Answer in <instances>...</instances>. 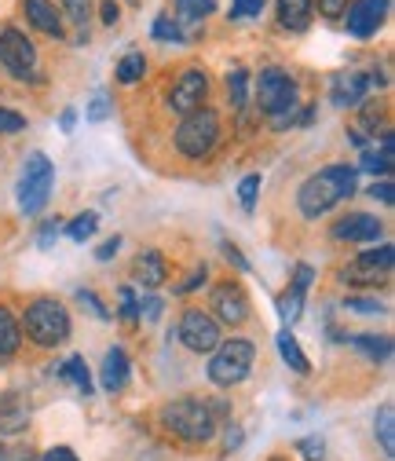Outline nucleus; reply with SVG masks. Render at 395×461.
Returning <instances> with one entry per match:
<instances>
[{"instance_id":"nucleus-50","label":"nucleus","mask_w":395,"mask_h":461,"mask_svg":"<svg viewBox=\"0 0 395 461\" xmlns=\"http://www.w3.org/2000/svg\"><path fill=\"white\" fill-rule=\"evenodd\" d=\"M40 461H77V454H74L70 447H55V450H48Z\"/></svg>"},{"instance_id":"nucleus-34","label":"nucleus","mask_w":395,"mask_h":461,"mask_svg":"<svg viewBox=\"0 0 395 461\" xmlns=\"http://www.w3.org/2000/svg\"><path fill=\"white\" fill-rule=\"evenodd\" d=\"M256 194H260V172H253V176H246L238 184V198H242V209L253 212L256 209Z\"/></svg>"},{"instance_id":"nucleus-6","label":"nucleus","mask_w":395,"mask_h":461,"mask_svg":"<svg viewBox=\"0 0 395 461\" xmlns=\"http://www.w3.org/2000/svg\"><path fill=\"white\" fill-rule=\"evenodd\" d=\"M173 140H176V150H180L184 158H191V161L209 158L212 147L220 143V113L209 110V106L191 110L187 118L180 122V129H176Z\"/></svg>"},{"instance_id":"nucleus-16","label":"nucleus","mask_w":395,"mask_h":461,"mask_svg":"<svg viewBox=\"0 0 395 461\" xmlns=\"http://www.w3.org/2000/svg\"><path fill=\"white\" fill-rule=\"evenodd\" d=\"M366 88H370V85H366V74L348 70V74H341V77H333L329 99H333V106H337V110H352V106H363Z\"/></svg>"},{"instance_id":"nucleus-43","label":"nucleus","mask_w":395,"mask_h":461,"mask_svg":"<svg viewBox=\"0 0 395 461\" xmlns=\"http://www.w3.org/2000/svg\"><path fill=\"white\" fill-rule=\"evenodd\" d=\"M348 5H352V0H319V15L322 19H345V12H348Z\"/></svg>"},{"instance_id":"nucleus-54","label":"nucleus","mask_w":395,"mask_h":461,"mask_svg":"<svg viewBox=\"0 0 395 461\" xmlns=\"http://www.w3.org/2000/svg\"><path fill=\"white\" fill-rule=\"evenodd\" d=\"M129 5H139V0H129Z\"/></svg>"},{"instance_id":"nucleus-19","label":"nucleus","mask_w":395,"mask_h":461,"mask_svg":"<svg viewBox=\"0 0 395 461\" xmlns=\"http://www.w3.org/2000/svg\"><path fill=\"white\" fill-rule=\"evenodd\" d=\"M311 8H315V0H274V12H278V26L282 30H308L311 23Z\"/></svg>"},{"instance_id":"nucleus-41","label":"nucleus","mask_w":395,"mask_h":461,"mask_svg":"<svg viewBox=\"0 0 395 461\" xmlns=\"http://www.w3.org/2000/svg\"><path fill=\"white\" fill-rule=\"evenodd\" d=\"M297 450H301L308 461H322V454H326V443H322V436H304V439L297 443Z\"/></svg>"},{"instance_id":"nucleus-44","label":"nucleus","mask_w":395,"mask_h":461,"mask_svg":"<svg viewBox=\"0 0 395 461\" xmlns=\"http://www.w3.org/2000/svg\"><path fill=\"white\" fill-rule=\"evenodd\" d=\"M26 129V118L8 106H0V132H22Z\"/></svg>"},{"instance_id":"nucleus-40","label":"nucleus","mask_w":395,"mask_h":461,"mask_svg":"<svg viewBox=\"0 0 395 461\" xmlns=\"http://www.w3.org/2000/svg\"><path fill=\"white\" fill-rule=\"evenodd\" d=\"M77 301H81V304H85V308H88V312H92L99 322H110V312L103 308V301H99L92 290H77Z\"/></svg>"},{"instance_id":"nucleus-25","label":"nucleus","mask_w":395,"mask_h":461,"mask_svg":"<svg viewBox=\"0 0 395 461\" xmlns=\"http://www.w3.org/2000/svg\"><path fill=\"white\" fill-rule=\"evenodd\" d=\"M216 12V0H176V23L180 26H194L202 19H209Z\"/></svg>"},{"instance_id":"nucleus-49","label":"nucleus","mask_w":395,"mask_h":461,"mask_svg":"<svg viewBox=\"0 0 395 461\" xmlns=\"http://www.w3.org/2000/svg\"><path fill=\"white\" fill-rule=\"evenodd\" d=\"M121 249V235H114V239H106L99 249H95V260H114V253Z\"/></svg>"},{"instance_id":"nucleus-42","label":"nucleus","mask_w":395,"mask_h":461,"mask_svg":"<svg viewBox=\"0 0 395 461\" xmlns=\"http://www.w3.org/2000/svg\"><path fill=\"white\" fill-rule=\"evenodd\" d=\"M59 235H63V220H48V223L40 227V235H37V246H40V249H51Z\"/></svg>"},{"instance_id":"nucleus-12","label":"nucleus","mask_w":395,"mask_h":461,"mask_svg":"<svg viewBox=\"0 0 395 461\" xmlns=\"http://www.w3.org/2000/svg\"><path fill=\"white\" fill-rule=\"evenodd\" d=\"M205 95H209V77H205V70L191 67V70L180 74V81L173 85V92H168V106L187 118L191 110H198L205 103Z\"/></svg>"},{"instance_id":"nucleus-22","label":"nucleus","mask_w":395,"mask_h":461,"mask_svg":"<svg viewBox=\"0 0 395 461\" xmlns=\"http://www.w3.org/2000/svg\"><path fill=\"white\" fill-rule=\"evenodd\" d=\"M26 421H30L26 402H19L15 395H4V399H0V432L15 436V432H22V429H26Z\"/></svg>"},{"instance_id":"nucleus-3","label":"nucleus","mask_w":395,"mask_h":461,"mask_svg":"<svg viewBox=\"0 0 395 461\" xmlns=\"http://www.w3.org/2000/svg\"><path fill=\"white\" fill-rule=\"evenodd\" d=\"M22 326L37 348H59V344L70 340V330H74L67 304L55 297H33L22 312Z\"/></svg>"},{"instance_id":"nucleus-33","label":"nucleus","mask_w":395,"mask_h":461,"mask_svg":"<svg viewBox=\"0 0 395 461\" xmlns=\"http://www.w3.org/2000/svg\"><path fill=\"white\" fill-rule=\"evenodd\" d=\"M345 312H352V315H384V304L377 297H345Z\"/></svg>"},{"instance_id":"nucleus-7","label":"nucleus","mask_w":395,"mask_h":461,"mask_svg":"<svg viewBox=\"0 0 395 461\" xmlns=\"http://www.w3.org/2000/svg\"><path fill=\"white\" fill-rule=\"evenodd\" d=\"M51 184H55V165L48 154L33 150L22 165V180H19V209L26 216H37L48 198H51Z\"/></svg>"},{"instance_id":"nucleus-30","label":"nucleus","mask_w":395,"mask_h":461,"mask_svg":"<svg viewBox=\"0 0 395 461\" xmlns=\"http://www.w3.org/2000/svg\"><path fill=\"white\" fill-rule=\"evenodd\" d=\"M63 374H67L70 384H77L85 395H92V370H88V363H85L81 356H70V359L63 363Z\"/></svg>"},{"instance_id":"nucleus-31","label":"nucleus","mask_w":395,"mask_h":461,"mask_svg":"<svg viewBox=\"0 0 395 461\" xmlns=\"http://www.w3.org/2000/svg\"><path fill=\"white\" fill-rule=\"evenodd\" d=\"M95 227H99V212H81V216H74L70 223H67V235L74 239V242H85V239H92L95 235Z\"/></svg>"},{"instance_id":"nucleus-21","label":"nucleus","mask_w":395,"mask_h":461,"mask_svg":"<svg viewBox=\"0 0 395 461\" xmlns=\"http://www.w3.org/2000/svg\"><path fill=\"white\" fill-rule=\"evenodd\" d=\"M274 344H278V356H282V363H286L293 374H311V363H308V356L301 352V340L290 333V330H282L278 337H274Z\"/></svg>"},{"instance_id":"nucleus-48","label":"nucleus","mask_w":395,"mask_h":461,"mask_svg":"<svg viewBox=\"0 0 395 461\" xmlns=\"http://www.w3.org/2000/svg\"><path fill=\"white\" fill-rule=\"evenodd\" d=\"M370 198H377V202H384V205H391V202H395V191H391V180H381V184H373V187H370Z\"/></svg>"},{"instance_id":"nucleus-52","label":"nucleus","mask_w":395,"mask_h":461,"mask_svg":"<svg viewBox=\"0 0 395 461\" xmlns=\"http://www.w3.org/2000/svg\"><path fill=\"white\" fill-rule=\"evenodd\" d=\"M59 125H63V132H74V125H77V113H74V110H63Z\"/></svg>"},{"instance_id":"nucleus-28","label":"nucleus","mask_w":395,"mask_h":461,"mask_svg":"<svg viewBox=\"0 0 395 461\" xmlns=\"http://www.w3.org/2000/svg\"><path fill=\"white\" fill-rule=\"evenodd\" d=\"M228 95H231V106H235L238 113H246V99H249V74H246L242 67H235V70L228 74Z\"/></svg>"},{"instance_id":"nucleus-26","label":"nucleus","mask_w":395,"mask_h":461,"mask_svg":"<svg viewBox=\"0 0 395 461\" xmlns=\"http://www.w3.org/2000/svg\"><path fill=\"white\" fill-rule=\"evenodd\" d=\"M143 74H147L143 51H125V55H121V63H118V70H114V77H118L121 85H139Z\"/></svg>"},{"instance_id":"nucleus-37","label":"nucleus","mask_w":395,"mask_h":461,"mask_svg":"<svg viewBox=\"0 0 395 461\" xmlns=\"http://www.w3.org/2000/svg\"><path fill=\"white\" fill-rule=\"evenodd\" d=\"M63 8H67V15H70V23L85 30V23H88V15H92V0H63Z\"/></svg>"},{"instance_id":"nucleus-13","label":"nucleus","mask_w":395,"mask_h":461,"mask_svg":"<svg viewBox=\"0 0 395 461\" xmlns=\"http://www.w3.org/2000/svg\"><path fill=\"white\" fill-rule=\"evenodd\" d=\"M381 230L384 223L370 212H348L333 223V239L337 242H377L381 239Z\"/></svg>"},{"instance_id":"nucleus-47","label":"nucleus","mask_w":395,"mask_h":461,"mask_svg":"<svg viewBox=\"0 0 395 461\" xmlns=\"http://www.w3.org/2000/svg\"><path fill=\"white\" fill-rule=\"evenodd\" d=\"M161 308H165V304H161V297H154V294L139 297V315H143V319H157V315H161Z\"/></svg>"},{"instance_id":"nucleus-14","label":"nucleus","mask_w":395,"mask_h":461,"mask_svg":"<svg viewBox=\"0 0 395 461\" xmlns=\"http://www.w3.org/2000/svg\"><path fill=\"white\" fill-rule=\"evenodd\" d=\"M311 282H315V271H311L308 264H297V275H293V282H290V294L278 297V315H282V322H286V326H293V322L301 319L304 297H308V285H311Z\"/></svg>"},{"instance_id":"nucleus-51","label":"nucleus","mask_w":395,"mask_h":461,"mask_svg":"<svg viewBox=\"0 0 395 461\" xmlns=\"http://www.w3.org/2000/svg\"><path fill=\"white\" fill-rule=\"evenodd\" d=\"M223 253H228V260H231L238 271H249V260H246V257H242V253H238L231 242H223Z\"/></svg>"},{"instance_id":"nucleus-20","label":"nucleus","mask_w":395,"mask_h":461,"mask_svg":"<svg viewBox=\"0 0 395 461\" xmlns=\"http://www.w3.org/2000/svg\"><path fill=\"white\" fill-rule=\"evenodd\" d=\"M391 150H395L391 132H381V147H363V165H359V172H373V176L388 180V172H391Z\"/></svg>"},{"instance_id":"nucleus-1","label":"nucleus","mask_w":395,"mask_h":461,"mask_svg":"<svg viewBox=\"0 0 395 461\" xmlns=\"http://www.w3.org/2000/svg\"><path fill=\"white\" fill-rule=\"evenodd\" d=\"M359 187V168L355 165H326L319 168L315 176H308L297 191V205H301V216L308 220H319L326 216L333 205H341L345 198H352Z\"/></svg>"},{"instance_id":"nucleus-11","label":"nucleus","mask_w":395,"mask_h":461,"mask_svg":"<svg viewBox=\"0 0 395 461\" xmlns=\"http://www.w3.org/2000/svg\"><path fill=\"white\" fill-rule=\"evenodd\" d=\"M388 8H391V0H355V5H348V12H345L348 33L359 37V41L373 37V33L384 26Z\"/></svg>"},{"instance_id":"nucleus-38","label":"nucleus","mask_w":395,"mask_h":461,"mask_svg":"<svg viewBox=\"0 0 395 461\" xmlns=\"http://www.w3.org/2000/svg\"><path fill=\"white\" fill-rule=\"evenodd\" d=\"M85 118H88V122H106V118H110V95H106V92H95V95H92Z\"/></svg>"},{"instance_id":"nucleus-8","label":"nucleus","mask_w":395,"mask_h":461,"mask_svg":"<svg viewBox=\"0 0 395 461\" xmlns=\"http://www.w3.org/2000/svg\"><path fill=\"white\" fill-rule=\"evenodd\" d=\"M0 67H4L15 81H37V48L15 26L0 30Z\"/></svg>"},{"instance_id":"nucleus-18","label":"nucleus","mask_w":395,"mask_h":461,"mask_svg":"<svg viewBox=\"0 0 395 461\" xmlns=\"http://www.w3.org/2000/svg\"><path fill=\"white\" fill-rule=\"evenodd\" d=\"M132 275H136V282L143 285V290L154 294L157 285H165V278H168V264H165V257L157 249H143L136 257V264H132Z\"/></svg>"},{"instance_id":"nucleus-24","label":"nucleus","mask_w":395,"mask_h":461,"mask_svg":"<svg viewBox=\"0 0 395 461\" xmlns=\"http://www.w3.org/2000/svg\"><path fill=\"white\" fill-rule=\"evenodd\" d=\"M373 429H377V439H381L384 457H395V407H391V402H384V407L377 411Z\"/></svg>"},{"instance_id":"nucleus-5","label":"nucleus","mask_w":395,"mask_h":461,"mask_svg":"<svg viewBox=\"0 0 395 461\" xmlns=\"http://www.w3.org/2000/svg\"><path fill=\"white\" fill-rule=\"evenodd\" d=\"M253 359H256V344L249 337H231V340H220L216 352L209 359V381L216 388H231V384H242L253 370Z\"/></svg>"},{"instance_id":"nucleus-23","label":"nucleus","mask_w":395,"mask_h":461,"mask_svg":"<svg viewBox=\"0 0 395 461\" xmlns=\"http://www.w3.org/2000/svg\"><path fill=\"white\" fill-rule=\"evenodd\" d=\"M22 344V326L15 322V315L0 304V359H12Z\"/></svg>"},{"instance_id":"nucleus-27","label":"nucleus","mask_w":395,"mask_h":461,"mask_svg":"<svg viewBox=\"0 0 395 461\" xmlns=\"http://www.w3.org/2000/svg\"><path fill=\"white\" fill-rule=\"evenodd\" d=\"M352 344H355L363 356H370L373 363H384L391 356V337H370V333H363V337H352Z\"/></svg>"},{"instance_id":"nucleus-35","label":"nucleus","mask_w":395,"mask_h":461,"mask_svg":"<svg viewBox=\"0 0 395 461\" xmlns=\"http://www.w3.org/2000/svg\"><path fill=\"white\" fill-rule=\"evenodd\" d=\"M267 8V0H235L231 5V19H260Z\"/></svg>"},{"instance_id":"nucleus-17","label":"nucleus","mask_w":395,"mask_h":461,"mask_svg":"<svg viewBox=\"0 0 395 461\" xmlns=\"http://www.w3.org/2000/svg\"><path fill=\"white\" fill-rule=\"evenodd\" d=\"M129 374H132V366H129V356H125V348H110L106 356H103V370H99V381H103V388L110 392V395H118L125 384H129Z\"/></svg>"},{"instance_id":"nucleus-15","label":"nucleus","mask_w":395,"mask_h":461,"mask_svg":"<svg viewBox=\"0 0 395 461\" xmlns=\"http://www.w3.org/2000/svg\"><path fill=\"white\" fill-rule=\"evenodd\" d=\"M22 15L33 30L48 33V37H63L67 33V23H63V12L55 8V0H22Z\"/></svg>"},{"instance_id":"nucleus-45","label":"nucleus","mask_w":395,"mask_h":461,"mask_svg":"<svg viewBox=\"0 0 395 461\" xmlns=\"http://www.w3.org/2000/svg\"><path fill=\"white\" fill-rule=\"evenodd\" d=\"M205 278H209V267H205V264H198V267H194V271L184 278V285H176V294H194Z\"/></svg>"},{"instance_id":"nucleus-53","label":"nucleus","mask_w":395,"mask_h":461,"mask_svg":"<svg viewBox=\"0 0 395 461\" xmlns=\"http://www.w3.org/2000/svg\"><path fill=\"white\" fill-rule=\"evenodd\" d=\"M238 443H242V432H238V429L231 425V429H228V439H223V447L231 450V447H238Z\"/></svg>"},{"instance_id":"nucleus-10","label":"nucleus","mask_w":395,"mask_h":461,"mask_svg":"<svg viewBox=\"0 0 395 461\" xmlns=\"http://www.w3.org/2000/svg\"><path fill=\"white\" fill-rule=\"evenodd\" d=\"M249 297H246V290L235 282V278H228V282H220V285H212V319L216 322H223V326H242V322H249Z\"/></svg>"},{"instance_id":"nucleus-36","label":"nucleus","mask_w":395,"mask_h":461,"mask_svg":"<svg viewBox=\"0 0 395 461\" xmlns=\"http://www.w3.org/2000/svg\"><path fill=\"white\" fill-rule=\"evenodd\" d=\"M0 461H40V457L30 443H12V447H0Z\"/></svg>"},{"instance_id":"nucleus-4","label":"nucleus","mask_w":395,"mask_h":461,"mask_svg":"<svg viewBox=\"0 0 395 461\" xmlns=\"http://www.w3.org/2000/svg\"><path fill=\"white\" fill-rule=\"evenodd\" d=\"M161 421L165 429L173 432L176 439L184 443H209L216 436V418H212V407H209V399H176V402H168V407L161 411Z\"/></svg>"},{"instance_id":"nucleus-9","label":"nucleus","mask_w":395,"mask_h":461,"mask_svg":"<svg viewBox=\"0 0 395 461\" xmlns=\"http://www.w3.org/2000/svg\"><path fill=\"white\" fill-rule=\"evenodd\" d=\"M176 333L184 340V348L194 352V356H212L216 344H220V322L202 308H187L180 315V330Z\"/></svg>"},{"instance_id":"nucleus-46","label":"nucleus","mask_w":395,"mask_h":461,"mask_svg":"<svg viewBox=\"0 0 395 461\" xmlns=\"http://www.w3.org/2000/svg\"><path fill=\"white\" fill-rule=\"evenodd\" d=\"M99 19H103V26H118V19H121L118 0H103V5H99Z\"/></svg>"},{"instance_id":"nucleus-39","label":"nucleus","mask_w":395,"mask_h":461,"mask_svg":"<svg viewBox=\"0 0 395 461\" xmlns=\"http://www.w3.org/2000/svg\"><path fill=\"white\" fill-rule=\"evenodd\" d=\"M121 319L125 322H136L139 319V301H136V290H132V285H121Z\"/></svg>"},{"instance_id":"nucleus-2","label":"nucleus","mask_w":395,"mask_h":461,"mask_svg":"<svg viewBox=\"0 0 395 461\" xmlns=\"http://www.w3.org/2000/svg\"><path fill=\"white\" fill-rule=\"evenodd\" d=\"M256 106L267 113L271 129H286L297 122V81L282 70V67H267L256 77Z\"/></svg>"},{"instance_id":"nucleus-32","label":"nucleus","mask_w":395,"mask_h":461,"mask_svg":"<svg viewBox=\"0 0 395 461\" xmlns=\"http://www.w3.org/2000/svg\"><path fill=\"white\" fill-rule=\"evenodd\" d=\"M154 37H157V41H173V44H184V41H187L184 26H180L176 19H168V15H157V19H154Z\"/></svg>"},{"instance_id":"nucleus-29","label":"nucleus","mask_w":395,"mask_h":461,"mask_svg":"<svg viewBox=\"0 0 395 461\" xmlns=\"http://www.w3.org/2000/svg\"><path fill=\"white\" fill-rule=\"evenodd\" d=\"M359 264H366V267H373V271H391V264H395V249H391V242H381L377 249H366V253H359L355 257Z\"/></svg>"}]
</instances>
